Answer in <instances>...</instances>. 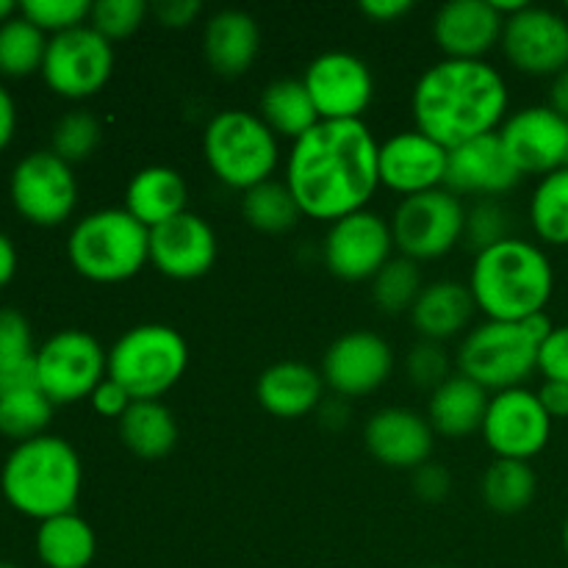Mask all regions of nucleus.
<instances>
[{
  "label": "nucleus",
  "mask_w": 568,
  "mask_h": 568,
  "mask_svg": "<svg viewBox=\"0 0 568 568\" xmlns=\"http://www.w3.org/2000/svg\"><path fill=\"white\" fill-rule=\"evenodd\" d=\"M538 491V477L527 460L497 458L480 480L483 503L499 516H519L532 505Z\"/></svg>",
  "instance_id": "32"
},
{
  "label": "nucleus",
  "mask_w": 568,
  "mask_h": 568,
  "mask_svg": "<svg viewBox=\"0 0 568 568\" xmlns=\"http://www.w3.org/2000/svg\"><path fill=\"white\" fill-rule=\"evenodd\" d=\"M320 408H322V422L331 427H344V422H347V416H349L347 399H342V397L331 399V403H325V399H322Z\"/></svg>",
  "instance_id": "54"
},
{
  "label": "nucleus",
  "mask_w": 568,
  "mask_h": 568,
  "mask_svg": "<svg viewBox=\"0 0 568 568\" xmlns=\"http://www.w3.org/2000/svg\"><path fill=\"white\" fill-rule=\"evenodd\" d=\"M405 372H408L414 386L436 392V388L449 377V358L447 353H444L442 344L425 342V338H422L419 344L410 347L408 358H405Z\"/></svg>",
  "instance_id": "43"
},
{
  "label": "nucleus",
  "mask_w": 568,
  "mask_h": 568,
  "mask_svg": "<svg viewBox=\"0 0 568 568\" xmlns=\"http://www.w3.org/2000/svg\"><path fill=\"white\" fill-rule=\"evenodd\" d=\"M189 189L186 181L172 166H144L128 181L125 205L122 209L136 216L148 231L175 220L186 211Z\"/></svg>",
  "instance_id": "27"
},
{
  "label": "nucleus",
  "mask_w": 568,
  "mask_h": 568,
  "mask_svg": "<svg viewBox=\"0 0 568 568\" xmlns=\"http://www.w3.org/2000/svg\"><path fill=\"white\" fill-rule=\"evenodd\" d=\"M100 142V122L89 111H70L53 128V153L67 164L87 161Z\"/></svg>",
  "instance_id": "38"
},
{
  "label": "nucleus",
  "mask_w": 568,
  "mask_h": 568,
  "mask_svg": "<svg viewBox=\"0 0 568 568\" xmlns=\"http://www.w3.org/2000/svg\"><path fill=\"white\" fill-rule=\"evenodd\" d=\"M81 483L83 466L72 444L48 433L17 444L0 471L6 503L37 521L72 514L81 497Z\"/></svg>",
  "instance_id": "4"
},
{
  "label": "nucleus",
  "mask_w": 568,
  "mask_h": 568,
  "mask_svg": "<svg viewBox=\"0 0 568 568\" xmlns=\"http://www.w3.org/2000/svg\"><path fill=\"white\" fill-rule=\"evenodd\" d=\"M216 255L220 242L214 227L192 211L150 231V264L172 281L203 277L216 264Z\"/></svg>",
  "instance_id": "20"
},
{
  "label": "nucleus",
  "mask_w": 568,
  "mask_h": 568,
  "mask_svg": "<svg viewBox=\"0 0 568 568\" xmlns=\"http://www.w3.org/2000/svg\"><path fill=\"white\" fill-rule=\"evenodd\" d=\"M14 11H17V6L11 3V0H0V26H3L6 20H11V17H14Z\"/></svg>",
  "instance_id": "55"
},
{
  "label": "nucleus",
  "mask_w": 568,
  "mask_h": 568,
  "mask_svg": "<svg viewBox=\"0 0 568 568\" xmlns=\"http://www.w3.org/2000/svg\"><path fill=\"white\" fill-rule=\"evenodd\" d=\"M114 72V44L92 26L55 33L48 42L42 78L50 92L67 100H83L105 89Z\"/></svg>",
  "instance_id": "11"
},
{
  "label": "nucleus",
  "mask_w": 568,
  "mask_h": 568,
  "mask_svg": "<svg viewBox=\"0 0 568 568\" xmlns=\"http://www.w3.org/2000/svg\"><path fill=\"white\" fill-rule=\"evenodd\" d=\"M508 83L486 59L436 61L422 72L410 94L416 131L447 150L497 133L508 120Z\"/></svg>",
  "instance_id": "2"
},
{
  "label": "nucleus",
  "mask_w": 568,
  "mask_h": 568,
  "mask_svg": "<svg viewBox=\"0 0 568 568\" xmlns=\"http://www.w3.org/2000/svg\"><path fill=\"white\" fill-rule=\"evenodd\" d=\"M414 488L425 503H438V499H444L449 494L453 480H449V471L442 464H430L427 460L425 466H419L414 471Z\"/></svg>",
  "instance_id": "46"
},
{
  "label": "nucleus",
  "mask_w": 568,
  "mask_h": 568,
  "mask_svg": "<svg viewBox=\"0 0 568 568\" xmlns=\"http://www.w3.org/2000/svg\"><path fill=\"white\" fill-rule=\"evenodd\" d=\"M11 203L39 227H55L70 220L78 203V183L72 164L53 153V150H37L20 159L11 172Z\"/></svg>",
  "instance_id": "12"
},
{
  "label": "nucleus",
  "mask_w": 568,
  "mask_h": 568,
  "mask_svg": "<svg viewBox=\"0 0 568 568\" xmlns=\"http://www.w3.org/2000/svg\"><path fill=\"white\" fill-rule=\"evenodd\" d=\"M566 17H568V3H566Z\"/></svg>",
  "instance_id": "58"
},
{
  "label": "nucleus",
  "mask_w": 568,
  "mask_h": 568,
  "mask_svg": "<svg viewBox=\"0 0 568 568\" xmlns=\"http://www.w3.org/2000/svg\"><path fill=\"white\" fill-rule=\"evenodd\" d=\"M144 17H148L144 0H98V3H92L89 26L103 33L109 42H114V39H125L136 33L142 28Z\"/></svg>",
  "instance_id": "40"
},
{
  "label": "nucleus",
  "mask_w": 568,
  "mask_h": 568,
  "mask_svg": "<svg viewBox=\"0 0 568 568\" xmlns=\"http://www.w3.org/2000/svg\"><path fill=\"white\" fill-rule=\"evenodd\" d=\"M14 272H17L14 242H11V239L0 231V288H3L6 283L14 277Z\"/></svg>",
  "instance_id": "53"
},
{
  "label": "nucleus",
  "mask_w": 568,
  "mask_h": 568,
  "mask_svg": "<svg viewBox=\"0 0 568 568\" xmlns=\"http://www.w3.org/2000/svg\"><path fill=\"white\" fill-rule=\"evenodd\" d=\"M53 408L42 388H22L0 397V433L17 442L44 436V427L53 419Z\"/></svg>",
  "instance_id": "37"
},
{
  "label": "nucleus",
  "mask_w": 568,
  "mask_h": 568,
  "mask_svg": "<svg viewBox=\"0 0 568 568\" xmlns=\"http://www.w3.org/2000/svg\"><path fill=\"white\" fill-rule=\"evenodd\" d=\"M67 258L92 283L131 281L150 264V231L125 209L92 211L70 231Z\"/></svg>",
  "instance_id": "5"
},
{
  "label": "nucleus",
  "mask_w": 568,
  "mask_h": 568,
  "mask_svg": "<svg viewBox=\"0 0 568 568\" xmlns=\"http://www.w3.org/2000/svg\"><path fill=\"white\" fill-rule=\"evenodd\" d=\"M497 133L521 175L544 178L568 166V122L549 105L514 111Z\"/></svg>",
  "instance_id": "18"
},
{
  "label": "nucleus",
  "mask_w": 568,
  "mask_h": 568,
  "mask_svg": "<svg viewBox=\"0 0 568 568\" xmlns=\"http://www.w3.org/2000/svg\"><path fill=\"white\" fill-rule=\"evenodd\" d=\"M381 142L364 120H320L292 142L286 186L300 214L316 222H338L364 211L381 189Z\"/></svg>",
  "instance_id": "1"
},
{
  "label": "nucleus",
  "mask_w": 568,
  "mask_h": 568,
  "mask_svg": "<svg viewBox=\"0 0 568 568\" xmlns=\"http://www.w3.org/2000/svg\"><path fill=\"white\" fill-rule=\"evenodd\" d=\"M20 14L31 20L39 31H53L55 37V33L87 26L92 3L89 0H22Z\"/></svg>",
  "instance_id": "39"
},
{
  "label": "nucleus",
  "mask_w": 568,
  "mask_h": 568,
  "mask_svg": "<svg viewBox=\"0 0 568 568\" xmlns=\"http://www.w3.org/2000/svg\"><path fill=\"white\" fill-rule=\"evenodd\" d=\"M488 403H491V394L486 388L455 372L436 392H430L427 422L433 430L447 438L471 436L483 427Z\"/></svg>",
  "instance_id": "28"
},
{
  "label": "nucleus",
  "mask_w": 568,
  "mask_h": 568,
  "mask_svg": "<svg viewBox=\"0 0 568 568\" xmlns=\"http://www.w3.org/2000/svg\"><path fill=\"white\" fill-rule=\"evenodd\" d=\"M189 364V347L170 325L148 322L122 333L109 349L105 377L120 383L133 403L159 399L178 386Z\"/></svg>",
  "instance_id": "7"
},
{
  "label": "nucleus",
  "mask_w": 568,
  "mask_h": 568,
  "mask_svg": "<svg viewBox=\"0 0 568 568\" xmlns=\"http://www.w3.org/2000/svg\"><path fill=\"white\" fill-rule=\"evenodd\" d=\"M392 250V225L366 209L333 222L322 244L325 266L347 283L372 281L394 258Z\"/></svg>",
  "instance_id": "16"
},
{
  "label": "nucleus",
  "mask_w": 568,
  "mask_h": 568,
  "mask_svg": "<svg viewBox=\"0 0 568 568\" xmlns=\"http://www.w3.org/2000/svg\"><path fill=\"white\" fill-rule=\"evenodd\" d=\"M320 120H361L375 100V75L369 64L347 50L320 53L303 75Z\"/></svg>",
  "instance_id": "14"
},
{
  "label": "nucleus",
  "mask_w": 568,
  "mask_h": 568,
  "mask_svg": "<svg viewBox=\"0 0 568 568\" xmlns=\"http://www.w3.org/2000/svg\"><path fill=\"white\" fill-rule=\"evenodd\" d=\"M564 549H566V555H568V516H566V525H564Z\"/></svg>",
  "instance_id": "56"
},
{
  "label": "nucleus",
  "mask_w": 568,
  "mask_h": 568,
  "mask_svg": "<svg viewBox=\"0 0 568 568\" xmlns=\"http://www.w3.org/2000/svg\"><path fill=\"white\" fill-rule=\"evenodd\" d=\"M14 128H17L14 98H11L9 89L0 83V150L11 142V136H14Z\"/></svg>",
  "instance_id": "51"
},
{
  "label": "nucleus",
  "mask_w": 568,
  "mask_h": 568,
  "mask_svg": "<svg viewBox=\"0 0 568 568\" xmlns=\"http://www.w3.org/2000/svg\"><path fill=\"white\" fill-rule=\"evenodd\" d=\"M466 242L480 253L510 239V214L497 200H480L466 211Z\"/></svg>",
  "instance_id": "41"
},
{
  "label": "nucleus",
  "mask_w": 568,
  "mask_h": 568,
  "mask_svg": "<svg viewBox=\"0 0 568 568\" xmlns=\"http://www.w3.org/2000/svg\"><path fill=\"white\" fill-rule=\"evenodd\" d=\"M37 358L31 325L14 308H0V369L28 364Z\"/></svg>",
  "instance_id": "42"
},
{
  "label": "nucleus",
  "mask_w": 568,
  "mask_h": 568,
  "mask_svg": "<svg viewBox=\"0 0 568 568\" xmlns=\"http://www.w3.org/2000/svg\"><path fill=\"white\" fill-rule=\"evenodd\" d=\"M44 31H39L31 20L14 14L0 26V72L9 78H26L31 72H42L44 53H48Z\"/></svg>",
  "instance_id": "34"
},
{
  "label": "nucleus",
  "mask_w": 568,
  "mask_h": 568,
  "mask_svg": "<svg viewBox=\"0 0 568 568\" xmlns=\"http://www.w3.org/2000/svg\"><path fill=\"white\" fill-rule=\"evenodd\" d=\"M203 153L216 181L239 192L272 181L281 159L275 133L258 114L242 109H225L211 116L203 133Z\"/></svg>",
  "instance_id": "6"
},
{
  "label": "nucleus",
  "mask_w": 568,
  "mask_h": 568,
  "mask_svg": "<svg viewBox=\"0 0 568 568\" xmlns=\"http://www.w3.org/2000/svg\"><path fill=\"white\" fill-rule=\"evenodd\" d=\"M530 225L541 242L568 247V166L549 172L530 197Z\"/></svg>",
  "instance_id": "33"
},
{
  "label": "nucleus",
  "mask_w": 568,
  "mask_h": 568,
  "mask_svg": "<svg viewBox=\"0 0 568 568\" xmlns=\"http://www.w3.org/2000/svg\"><path fill=\"white\" fill-rule=\"evenodd\" d=\"M538 399L552 419H568V383L544 381V386L538 388Z\"/></svg>",
  "instance_id": "49"
},
{
  "label": "nucleus",
  "mask_w": 568,
  "mask_h": 568,
  "mask_svg": "<svg viewBox=\"0 0 568 568\" xmlns=\"http://www.w3.org/2000/svg\"><path fill=\"white\" fill-rule=\"evenodd\" d=\"M261 50V28L242 9H222L211 14L203 31V53L214 72L225 78L244 75Z\"/></svg>",
  "instance_id": "25"
},
{
  "label": "nucleus",
  "mask_w": 568,
  "mask_h": 568,
  "mask_svg": "<svg viewBox=\"0 0 568 568\" xmlns=\"http://www.w3.org/2000/svg\"><path fill=\"white\" fill-rule=\"evenodd\" d=\"M538 372L547 381L568 383V325H555L547 342L538 347Z\"/></svg>",
  "instance_id": "44"
},
{
  "label": "nucleus",
  "mask_w": 568,
  "mask_h": 568,
  "mask_svg": "<svg viewBox=\"0 0 568 568\" xmlns=\"http://www.w3.org/2000/svg\"><path fill=\"white\" fill-rule=\"evenodd\" d=\"M0 568H20V566H14V564H3V560H0Z\"/></svg>",
  "instance_id": "57"
},
{
  "label": "nucleus",
  "mask_w": 568,
  "mask_h": 568,
  "mask_svg": "<svg viewBox=\"0 0 568 568\" xmlns=\"http://www.w3.org/2000/svg\"><path fill=\"white\" fill-rule=\"evenodd\" d=\"M89 403H92V408L98 410L100 416L122 419V416H125V410L131 408L133 399H131V394L120 386V383H114L111 377H105V381L92 392Z\"/></svg>",
  "instance_id": "45"
},
{
  "label": "nucleus",
  "mask_w": 568,
  "mask_h": 568,
  "mask_svg": "<svg viewBox=\"0 0 568 568\" xmlns=\"http://www.w3.org/2000/svg\"><path fill=\"white\" fill-rule=\"evenodd\" d=\"M388 225L399 255L422 264L444 258L458 247L466 233V209L447 186L433 189L399 200Z\"/></svg>",
  "instance_id": "9"
},
{
  "label": "nucleus",
  "mask_w": 568,
  "mask_h": 568,
  "mask_svg": "<svg viewBox=\"0 0 568 568\" xmlns=\"http://www.w3.org/2000/svg\"><path fill=\"white\" fill-rule=\"evenodd\" d=\"M22 388H39L37 358L28 361V364L11 366V369H0V397L11 392H22Z\"/></svg>",
  "instance_id": "48"
},
{
  "label": "nucleus",
  "mask_w": 568,
  "mask_h": 568,
  "mask_svg": "<svg viewBox=\"0 0 568 568\" xmlns=\"http://www.w3.org/2000/svg\"><path fill=\"white\" fill-rule=\"evenodd\" d=\"M322 381L336 397H369L388 383L394 372V353L383 336L372 331H353L338 336L322 358Z\"/></svg>",
  "instance_id": "17"
},
{
  "label": "nucleus",
  "mask_w": 568,
  "mask_h": 568,
  "mask_svg": "<svg viewBox=\"0 0 568 568\" xmlns=\"http://www.w3.org/2000/svg\"><path fill=\"white\" fill-rule=\"evenodd\" d=\"M503 53L525 75L555 78L568 67V17L530 6L505 20Z\"/></svg>",
  "instance_id": "15"
},
{
  "label": "nucleus",
  "mask_w": 568,
  "mask_h": 568,
  "mask_svg": "<svg viewBox=\"0 0 568 568\" xmlns=\"http://www.w3.org/2000/svg\"><path fill=\"white\" fill-rule=\"evenodd\" d=\"M436 430L410 408H381L366 419L364 444L377 464L416 471L430 460Z\"/></svg>",
  "instance_id": "22"
},
{
  "label": "nucleus",
  "mask_w": 568,
  "mask_h": 568,
  "mask_svg": "<svg viewBox=\"0 0 568 568\" xmlns=\"http://www.w3.org/2000/svg\"><path fill=\"white\" fill-rule=\"evenodd\" d=\"M414 9L410 0H364L361 11L375 22H394Z\"/></svg>",
  "instance_id": "50"
},
{
  "label": "nucleus",
  "mask_w": 568,
  "mask_h": 568,
  "mask_svg": "<svg viewBox=\"0 0 568 568\" xmlns=\"http://www.w3.org/2000/svg\"><path fill=\"white\" fill-rule=\"evenodd\" d=\"M203 6L197 0H161L153 6L155 20L164 28H186L200 17Z\"/></svg>",
  "instance_id": "47"
},
{
  "label": "nucleus",
  "mask_w": 568,
  "mask_h": 568,
  "mask_svg": "<svg viewBox=\"0 0 568 568\" xmlns=\"http://www.w3.org/2000/svg\"><path fill=\"white\" fill-rule=\"evenodd\" d=\"M455 364L460 375L486 392H508L519 388L538 369V342L521 322L486 320L466 333Z\"/></svg>",
  "instance_id": "8"
},
{
  "label": "nucleus",
  "mask_w": 568,
  "mask_h": 568,
  "mask_svg": "<svg viewBox=\"0 0 568 568\" xmlns=\"http://www.w3.org/2000/svg\"><path fill=\"white\" fill-rule=\"evenodd\" d=\"M505 17L491 0H449L433 17V39L444 59L483 61L503 42Z\"/></svg>",
  "instance_id": "21"
},
{
  "label": "nucleus",
  "mask_w": 568,
  "mask_h": 568,
  "mask_svg": "<svg viewBox=\"0 0 568 568\" xmlns=\"http://www.w3.org/2000/svg\"><path fill=\"white\" fill-rule=\"evenodd\" d=\"M98 552L92 525L72 510L39 521L37 555L44 568H89Z\"/></svg>",
  "instance_id": "29"
},
{
  "label": "nucleus",
  "mask_w": 568,
  "mask_h": 568,
  "mask_svg": "<svg viewBox=\"0 0 568 568\" xmlns=\"http://www.w3.org/2000/svg\"><path fill=\"white\" fill-rule=\"evenodd\" d=\"M242 214L250 227L261 233H286L297 225L300 205L286 183L266 181L244 192Z\"/></svg>",
  "instance_id": "35"
},
{
  "label": "nucleus",
  "mask_w": 568,
  "mask_h": 568,
  "mask_svg": "<svg viewBox=\"0 0 568 568\" xmlns=\"http://www.w3.org/2000/svg\"><path fill=\"white\" fill-rule=\"evenodd\" d=\"M480 433L497 458L530 464L552 438V416L544 410L538 392L525 386L508 388L491 394Z\"/></svg>",
  "instance_id": "13"
},
{
  "label": "nucleus",
  "mask_w": 568,
  "mask_h": 568,
  "mask_svg": "<svg viewBox=\"0 0 568 568\" xmlns=\"http://www.w3.org/2000/svg\"><path fill=\"white\" fill-rule=\"evenodd\" d=\"M549 109L555 114H560L568 122V67L564 72L552 78V87H549Z\"/></svg>",
  "instance_id": "52"
},
{
  "label": "nucleus",
  "mask_w": 568,
  "mask_h": 568,
  "mask_svg": "<svg viewBox=\"0 0 568 568\" xmlns=\"http://www.w3.org/2000/svg\"><path fill=\"white\" fill-rule=\"evenodd\" d=\"M122 444L139 458H164L178 444V422L166 405L159 399H139L131 403L120 419Z\"/></svg>",
  "instance_id": "31"
},
{
  "label": "nucleus",
  "mask_w": 568,
  "mask_h": 568,
  "mask_svg": "<svg viewBox=\"0 0 568 568\" xmlns=\"http://www.w3.org/2000/svg\"><path fill=\"white\" fill-rule=\"evenodd\" d=\"M469 292L486 320L525 322L544 314L552 300V261L538 244L510 236L475 255Z\"/></svg>",
  "instance_id": "3"
},
{
  "label": "nucleus",
  "mask_w": 568,
  "mask_h": 568,
  "mask_svg": "<svg viewBox=\"0 0 568 568\" xmlns=\"http://www.w3.org/2000/svg\"><path fill=\"white\" fill-rule=\"evenodd\" d=\"M325 381L322 372L303 361H277L261 372L255 383V397L266 414L277 419H300L322 405Z\"/></svg>",
  "instance_id": "24"
},
{
  "label": "nucleus",
  "mask_w": 568,
  "mask_h": 568,
  "mask_svg": "<svg viewBox=\"0 0 568 568\" xmlns=\"http://www.w3.org/2000/svg\"><path fill=\"white\" fill-rule=\"evenodd\" d=\"M521 178L525 175L510 161L499 133H488V136L471 139V142L449 150L444 186L458 197L460 194H480L483 200H494L519 186Z\"/></svg>",
  "instance_id": "23"
},
{
  "label": "nucleus",
  "mask_w": 568,
  "mask_h": 568,
  "mask_svg": "<svg viewBox=\"0 0 568 568\" xmlns=\"http://www.w3.org/2000/svg\"><path fill=\"white\" fill-rule=\"evenodd\" d=\"M449 150L433 142L422 131H399L381 144L377 155V172L381 186L414 197V194L444 189L447 183Z\"/></svg>",
  "instance_id": "19"
},
{
  "label": "nucleus",
  "mask_w": 568,
  "mask_h": 568,
  "mask_svg": "<svg viewBox=\"0 0 568 568\" xmlns=\"http://www.w3.org/2000/svg\"><path fill=\"white\" fill-rule=\"evenodd\" d=\"M258 116L266 122L275 136H286L297 142L303 133L320 122L316 105L305 89L303 78H277L264 89L258 100Z\"/></svg>",
  "instance_id": "30"
},
{
  "label": "nucleus",
  "mask_w": 568,
  "mask_h": 568,
  "mask_svg": "<svg viewBox=\"0 0 568 568\" xmlns=\"http://www.w3.org/2000/svg\"><path fill=\"white\" fill-rule=\"evenodd\" d=\"M109 353L87 331H59L37 349V383L53 405L92 397L105 381Z\"/></svg>",
  "instance_id": "10"
},
{
  "label": "nucleus",
  "mask_w": 568,
  "mask_h": 568,
  "mask_svg": "<svg viewBox=\"0 0 568 568\" xmlns=\"http://www.w3.org/2000/svg\"><path fill=\"white\" fill-rule=\"evenodd\" d=\"M477 305L469 283L436 281L422 288L419 300L410 308V325L425 342H447L464 333L475 316Z\"/></svg>",
  "instance_id": "26"
},
{
  "label": "nucleus",
  "mask_w": 568,
  "mask_h": 568,
  "mask_svg": "<svg viewBox=\"0 0 568 568\" xmlns=\"http://www.w3.org/2000/svg\"><path fill=\"white\" fill-rule=\"evenodd\" d=\"M422 288H425V283H422L419 264L405 258V255L392 258L372 277V300L388 316L410 314L414 303L419 300Z\"/></svg>",
  "instance_id": "36"
}]
</instances>
